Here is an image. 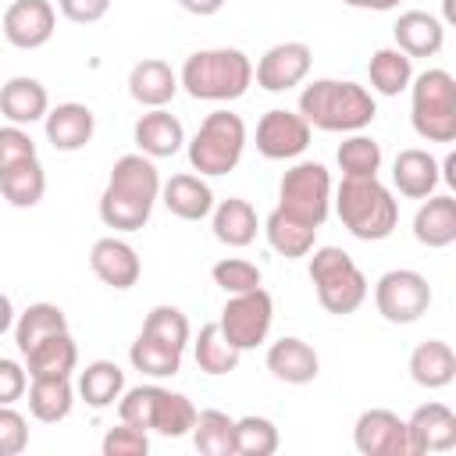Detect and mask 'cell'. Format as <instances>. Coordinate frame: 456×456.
<instances>
[{
    "label": "cell",
    "instance_id": "25",
    "mask_svg": "<svg viewBox=\"0 0 456 456\" xmlns=\"http://www.w3.org/2000/svg\"><path fill=\"white\" fill-rule=\"evenodd\" d=\"M128 93L142 107H167L175 100V93H178V75L171 71L167 61L146 57V61L132 64V71H128Z\"/></svg>",
    "mask_w": 456,
    "mask_h": 456
},
{
    "label": "cell",
    "instance_id": "37",
    "mask_svg": "<svg viewBox=\"0 0 456 456\" xmlns=\"http://www.w3.org/2000/svg\"><path fill=\"white\" fill-rule=\"evenodd\" d=\"M189 435L203 456H235V420L224 410H200Z\"/></svg>",
    "mask_w": 456,
    "mask_h": 456
},
{
    "label": "cell",
    "instance_id": "20",
    "mask_svg": "<svg viewBox=\"0 0 456 456\" xmlns=\"http://www.w3.org/2000/svg\"><path fill=\"white\" fill-rule=\"evenodd\" d=\"M264 360H267V370L285 385H310L321 370V360H317L314 346L296 338V335H285V338L271 342Z\"/></svg>",
    "mask_w": 456,
    "mask_h": 456
},
{
    "label": "cell",
    "instance_id": "27",
    "mask_svg": "<svg viewBox=\"0 0 456 456\" xmlns=\"http://www.w3.org/2000/svg\"><path fill=\"white\" fill-rule=\"evenodd\" d=\"M210 228H214V239L232 246V249H242L256 239V210L249 200L242 196H228L221 203H214L210 210Z\"/></svg>",
    "mask_w": 456,
    "mask_h": 456
},
{
    "label": "cell",
    "instance_id": "38",
    "mask_svg": "<svg viewBox=\"0 0 456 456\" xmlns=\"http://www.w3.org/2000/svg\"><path fill=\"white\" fill-rule=\"evenodd\" d=\"M128 360L135 370H142L146 378H175L182 370V349L160 342V338H150L139 331V338L132 342L128 349Z\"/></svg>",
    "mask_w": 456,
    "mask_h": 456
},
{
    "label": "cell",
    "instance_id": "32",
    "mask_svg": "<svg viewBox=\"0 0 456 456\" xmlns=\"http://www.w3.org/2000/svg\"><path fill=\"white\" fill-rule=\"evenodd\" d=\"M367 78L370 89L381 96H399L413 82V57H406L399 46H381L367 61Z\"/></svg>",
    "mask_w": 456,
    "mask_h": 456
},
{
    "label": "cell",
    "instance_id": "47",
    "mask_svg": "<svg viewBox=\"0 0 456 456\" xmlns=\"http://www.w3.org/2000/svg\"><path fill=\"white\" fill-rule=\"evenodd\" d=\"M61 14L75 25H93L110 11V0H57Z\"/></svg>",
    "mask_w": 456,
    "mask_h": 456
},
{
    "label": "cell",
    "instance_id": "41",
    "mask_svg": "<svg viewBox=\"0 0 456 456\" xmlns=\"http://www.w3.org/2000/svg\"><path fill=\"white\" fill-rule=\"evenodd\" d=\"M142 335L160 338V342H167V346H175V349L185 353V346H189V317H185L178 306L160 303V306H153V310L146 314V321H142Z\"/></svg>",
    "mask_w": 456,
    "mask_h": 456
},
{
    "label": "cell",
    "instance_id": "2",
    "mask_svg": "<svg viewBox=\"0 0 456 456\" xmlns=\"http://www.w3.org/2000/svg\"><path fill=\"white\" fill-rule=\"evenodd\" d=\"M299 114L310 128L321 132H363L378 103L360 82H342V78H314L299 93Z\"/></svg>",
    "mask_w": 456,
    "mask_h": 456
},
{
    "label": "cell",
    "instance_id": "33",
    "mask_svg": "<svg viewBox=\"0 0 456 456\" xmlns=\"http://www.w3.org/2000/svg\"><path fill=\"white\" fill-rule=\"evenodd\" d=\"M125 392V370L114 360H93L86 363V370L78 374V395L86 406L93 410H107L121 399Z\"/></svg>",
    "mask_w": 456,
    "mask_h": 456
},
{
    "label": "cell",
    "instance_id": "19",
    "mask_svg": "<svg viewBox=\"0 0 456 456\" xmlns=\"http://www.w3.org/2000/svg\"><path fill=\"white\" fill-rule=\"evenodd\" d=\"M132 139L139 146V153H146L150 160H160V157H175L182 146H185V128L182 121L164 110V107H150L135 128H132Z\"/></svg>",
    "mask_w": 456,
    "mask_h": 456
},
{
    "label": "cell",
    "instance_id": "7",
    "mask_svg": "<svg viewBox=\"0 0 456 456\" xmlns=\"http://www.w3.org/2000/svg\"><path fill=\"white\" fill-rule=\"evenodd\" d=\"M310 253H314L310 256V281H314L317 303L335 317L360 310L367 299V278L356 267V260L342 246H317Z\"/></svg>",
    "mask_w": 456,
    "mask_h": 456
},
{
    "label": "cell",
    "instance_id": "8",
    "mask_svg": "<svg viewBox=\"0 0 456 456\" xmlns=\"http://www.w3.org/2000/svg\"><path fill=\"white\" fill-rule=\"evenodd\" d=\"M246 150V121L232 110H210L189 139V164L200 175H228L239 167Z\"/></svg>",
    "mask_w": 456,
    "mask_h": 456
},
{
    "label": "cell",
    "instance_id": "40",
    "mask_svg": "<svg viewBox=\"0 0 456 456\" xmlns=\"http://www.w3.org/2000/svg\"><path fill=\"white\" fill-rule=\"evenodd\" d=\"M278 449V428L267 417H239L235 420V456H271Z\"/></svg>",
    "mask_w": 456,
    "mask_h": 456
},
{
    "label": "cell",
    "instance_id": "43",
    "mask_svg": "<svg viewBox=\"0 0 456 456\" xmlns=\"http://www.w3.org/2000/svg\"><path fill=\"white\" fill-rule=\"evenodd\" d=\"M100 449H103V456H146L150 452V435L142 428L121 420L118 428H110L103 435Z\"/></svg>",
    "mask_w": 456,
    "mask_h": 456
},
{
    "label": "cell",
    "instance_id": "14",
    "mask_svg": "<svg viewBox=\"0 0 456 456\" xmlns=\"http://www.w3.org/2000/svg\"><path fill=\"white\" fill-rule=\"evenodd\" d=\"M310 64H314L310 46L299 39H289V43H274L271 50H264V57L253 68V78L267 93H285L310 75Z\"/></svg>",
    "mask_w": 456,
    "mask_h": 456
},
{
    "label": "cell",
    "instance_id": "34",
    "mask_svg": "<svg viewBox=\"0 0 456 456\" xmlns=\"http://www.w3.org/2000/svg\"><path fill=\"white\" fill-rule=\"evenodd\" d=\"M75 388L71 378H28V413L43 424H57L71 413Z\"/></svg>",
    "mask_w": 456,
    "mask_h": 456
},
{
    "label": "cell",
    "instance_id": "17",
    "mask_svg": "<svg viewBox=\"0 0 456 456\" xmlns=\"http://www.w3.org/2000/svg\"><path fill=\"white\" fill-rule=\"evenodd\" d=\"M89 267H93V274H96L103 285H110V289H118V292L132 289V285L139 281V274H142L139 253H135L125 239H114V235H103V239L93 242V249H89Z\"/></svg>",
    "mask_w": 456,
    "mask_h": 456
},
{
    "label": "cell",
    "instance_id": "3",
    "mask_svg": "<svg viewBox=\"0 0 456 456\" xmlns=\"http://www.w3.org/2000/svg\"><path fill=\"white\" fill-rule=\"evenodd\" d=\"M178 86L192 100H210V103L239 100L253 86V61L235 46L196 50L185 57L178 71Z\"/></svg>",
    "mask_w": 456,
    "mask_h": 456
},
{
    "label": "cell",
    "instance_id": "24",
    "mask_svg": "<svg viewBox=\"0 0 456 456\" xmlns=\"http://www.w3.org/2000/svg\"><path fill=\"white\" fill-rule=\"evenodd\" d=\"M413 239L428 249H445L456 242V200L449 192L428 196L413 214Z\"/></svg>",
    "mask_w": 456,
    "mask_h": 456
},
{
    "label": "cell",
    "instance_id": "23",
    "mask_svg": "<svg viewBox=\"0 0 456 456\" xmlns=\"http://www.w3.org/2000/svg\"><path fill=\"white\" fill-rule=\"evenodd\" d=\"M160 203L167 207V214L182 217V221H203L214 210V192L203 182V175H171L167 182H160Z\"/></svg>",
    "mask_w": 456,
    "mask_h": 456
},
{
    "label": "cell",
    "instance_id": "13",
    "mask_svg": "<svg viewBox=\"0 0 456 456\" xmlns=\"http://www.w3.org/2000/svg\"><path fill=\"white\" fill-rule=\"evenodd\" d=\"M310 146V125L303 114L274 107L256 121V150L267 160H296Z\"/></svg>",
    "mask_w": 456,
    "mask_h": 456
},
{
    "label": "cell",
    "instance_id": "28",
    "mask_svg": "<svg viewBox=\"0 0 456 456\" xmlns=\"http://www.w3.org/2000/svg\"><path fill=\"white\" fill-rule=\"evenodd\" d=\"M75 367H78V346L71 331H57L25 353L28 378H71Z\"/></svg>",
    "mask_w": 456,
    "mask_h": 456
},
{
    "label": "cell",
    "instance_id": "50",
    "mask_svg": "<svg viewBox=\"0 0 456 456\" xmlns=\"http://www.w3.org/2000/svg\"><path fill=\"white\" fill-rule=\"evenodd\" d=\"M360 7H367V11H392V7H399V0H360Z\"/></svg>",
    "mask_w": 456,
    "mask_h": 456
},
{
    "label": "cell",
    "instance_id": "26",
    "mask_svg": "<svg viewBox=\"0 0 456 456\" xmlns=\"http://www.w3.org/2000/svg\"><path fill=\"white\" fill-rule=\"evenodd\" d=\"M392 36L406 57H435L445 43V25L428 11H406L395 18Z\"/></svg>",
    "mask_w": 456,
    "mask_h": 456
},
{
    "label": "cell",
    "instance_id": "6",
    "mask_svg": "<svg viewBox=\"0 0 456 456\" xmlns=\"http://www.w3.org/2000/svg\"><path fill=\"white\" fill-rule=\"evenodd\" d=\"M410 125L428 142L456 139V78L445 68H428L410 82Z\"/></svg>",
    "mask_w": 456,
    "mask_h": 456
},
{
    "label": "cell",
    "instance_id": "11",
    "mask_svg": "<svg viewBox=\"0 0 456 456\" xmlns=\"http://www.w3.org/2000/svg\"><path fill=\"white\" fill-rule=\"evenodd\" d=\"M271 321H274V299H271V292L260 285V289L228 296V303H224L217 324H221L224 338H228L239 353H246V349H256L260 342H267Z\"/></svg>",
    "mask_w": 456,
    "mask_h": 456
},
{
    "label": "cell",
    "instance_id": "35",
    "mask_svg": "<svg viewBox=\"0 0 456 456\" xmlns=\"http://www.w3.org/2000/svg\"><path fill=\"white\" fill-rule=\"evenodd\" d=\"M0 192H4V200H7L11 207H18V210L36 207V203L43 200V192H46V175H43L39 157H28V160H21V164L0 171Z\"/></svg>",
    "mask_w": 456,
    "mask_h": 456
},
{
    "label": "cell",
    "instance_id": "45",
    "mask_svg": "<svg viewBox=\"0 0 456 456\" xmlns=\"http://www.w3.org/2000/svg\"><path fill=\"white\" fill-rule=\"evenodd\" d=\"M28 445V420L14 406H0V456H18Z\"/></svg>",
    "mask_w": 456,
    "mask_h": 456
},
{
    "label": "cell",
    "instance_id": "36",
    "mask_svg": "<svg viewBox=\"0 0 456 456\" xmlns=\"http://www.w3.org/2000/svg\"><path fill=\"white\" fill-rule=\"evenodd\" d=\"M192 356H196V367H200L203 374L221 378V374H232V370L239 367V356H242V353L224 338L221 324L214 321V324H203V328H200V335H196V342H192Z\"/></svg>",
    "mask_w": 456,
    "mask_h": 456
},
{
    "label": "cell",
    "instance_id": "9",
    "mask_svg": "<svg viewBox=\"0 0 456 456\" xmlns=\"http://www.w3.org/2000/svg\"><path fill=\"white\" fill-rule=\"evenodd\" d=\"M278 210L289 217L321 228L331 210V175L317 160H299L281 175L278 185Z\"/></svg>",
    "mask_w": 456,
    "mask_h": 456
},
{
    "label": "cell",
    "instance_id": "18",
    "mask_svg": "<svg viewBox=\"0 0 456 456\" xmlns=\"http://www.w3.org/2000/svg\"><path fill=\"white\" fill-rule=\"evenodd\" d=\"M43 128H46V142H50L53 150L75 153V150H82V146L93 139L96 118H93V110H89L86 103L68 100V103H57V107L46 110Z\"/></svg>",
    "mask_w": 456,
    "mask_h": 456
},
{
    "label": "cell",
    "instance_id": "21",
    "mask_svg": "<svg viewBox=\"0 0 456 456\" xmlns=\"http://www.w3.org/2000/svg\"><path fill=\"white\" fill-rule=\"evenodd\" d=\"M50 110V93L39 78H28V75H14L0 86V114L11 121V125H36L43 121Z\"/></svg>",
    "mask_w": 456,
    "mask_h": 456
},
{
    "label": "cell",
    "instance_id": "30",
    "mask_svg": "<svg viewBox=\"0 0 456 456\" xmlns=\"http://www.w3.org/2000/svg\"><path fill=\"white\" fill-rule=\"evenodd\" d=\"M264 235L271 242L274 253H281L285 260H299V256H310V249L317 246V228L314 224H303L296 217H289L285 210H271L267 221H264Z\"/></svg>",
    "mask_w": 456,
    "mask_h": 456
},
{
    "label": "cell",
    "instance_id": "5",
    "mask_svg": "<svg viewBox=\"0 0 456 456\" xmlns=\"http://www.w3.org/2000/svg\"><path fill=\"white\" fill-rule=\"evenodd\" d=\"M196 406L189 395L160 388V385H135L125 388L118 399V417L142 431H157L164 438H182L196 424Z\"/></svg>",
    "mask_w": 456,
    "mask_h": 456
},
{
    "label": "cell",
    "instance_id": "10",
    "mask_svg": "<svg viewBox=\"0 0 456 456\" xmlns=\"http://www.w3.org/2000/svg\"><path fill=\"white\" fill-rule=\"evenodd\" d=\"M374 306L388 324H413L431 306V285L420 271L392 267L374 281Z\"/></svg>",
    "mask_w": 456,
    "mask_h": 456
},
{
    "label": "cell",
    "instance_id": "39",
    "mask_svg": "<svg viewBox=\"0 0 456 456\" xmlns=\"http://www.w3.org/2000/svg\"><path fill=\"white\" fill-rule=\"evenodd\" d=\"M335 160L346 178H370L381 171V146L363 132H349V139H342Z\"/></svg>",
    "mask_w": 456,
    "mask_h": 456
},
{
    "label": "cell",
    "instance_id": "29",
    "mask_svg": "<svg viewBox=\"0 0 456 456\" xmlns=\"http://www.w3.org/2000/svg\"><path fill=\"white\" fill-rule=\"evenodd\" d=\"M410 378L420 388H445L456 378V353L442 338H428L410 353Z\"/></svg>",
    "mask_w": 456,
    "mask_h": 456
},
{
    "label": "cell",
    "instance_id": "12",
    "mask_svg": "<svg viewBox=\"0 0 456 456\" xmlns=\"http://www.w3.org/2000/svg\"><path fill=\"white\" fill-rule=\"evenodd\" d=\"M353 445L363 456H410L406 420L385 406L363 410L353 424Z\"/></svg>",
    "mask_w": 456,
    "mask_h": 456
},
{
    "label": "cell",
    "instance_id": "31",
    "mask_svg": "<svg viewBox=\"0 0 456 456\" xmlns=\"http://www.w3.org/2000/svg\"><path fill=\"white\" fill-rule=\"evenodd\" d=\"M68 331V317L57 303H28L18 317H14V346L25 356L28 349H36L43 338Z\"/></svg>",
    "mask_w": 456,
    "mask_h": 456
},
{
    "label": "cell",
    "instance_id": "16",
    "mask_svg": "<svg viewBox=\"0 0 456 456\" xmlns=\"http://www.w3.org/2000/svg\"><path fill=\"white\" fill-rule=\"evenodd\" d=\"M406 438H410V456L445 452L456 445V413L445 403H424L410 413Z\"/></svg>",
    "mask_w": 456,
    "mask_h": 456
},
{
    "label": "cell",
    "instance_id": "49",
    "mask_svg": "<svg viewBox=\"0 0 456 456\" xmlns=\"http://www.w3.org/2000/svg\"><path fill=\"white\" fill-rule=\"evenodd\" d=\"M14 317H18V314H14V303H11V296H7V292H0V335L14 328Z\"/></svg>",
    "mask_w": 456,
    "mask_h": 456
},
{
    "label": "cell",
    "instance_id": "4",
    "mask_svg": "<svg viewBox=\"0 0 456 456\" xmlns=\"http://www.w3.org/2000/svg\"><path fill=\"white\" fill-rule=\"evenodd\" d=\"M335 210H338V221L346 224V232L363 242H381L399 224V203H395L392 189L385 182H378V175H370V178L342 175V185L335 189Z\"/></svg>",
    "mask_w": 456,
    "mask_h": 456
},
{
    "label": "cell",
    "instance_id": "15",
    "mask_svg": "<svg viewBox=\"0 0 456 456\" xmlns=\"http://www.w3.org/2000/svg\"><path fill=\"white\" fill-rule=\"evenodd\" d=\"M57 11L50 0H14L4 11V39L18 50H39L53 39Z\"/></svg>",
    "mask_w": 456,
    "mask_h": 456
},
{
    "label": "cell",
    "instance_id": "48",
    "mask_svg": "<svg viewBox=\"0 0 456 456\" xmlns=\"http://www.w3.org/2000/svg\"><path fill=\"white\" fill-rule=\"evenodd\" d=\"M178 7L196 14V18H210V14H217L224 7V0H178Z\"/></svg>",
    "mask_w": 456,
    "mask_h": 456
},
{
    "label": "cell",
    "instance_id": "44",
    "mask_svg": "<svg viewBox=\"0 0 456 456\" xmlns=\"http://www.w3.org/2000/svg\"><path fill=\"white\" fill-rule=\"evenodd\" d=\"M28 157H36L32 135H28L21 125H4V128H0V171L21 164V160H28Z\"/></svg>",
    "mask_w": 456,
    "mask_h": 456
},
{
    "label": "cell",
    "instance_id": "51",
    "mask_svg": "<svg viewBox=\"0 0 456 456\" xmlns=\"http://www.w3.org/2000/svg\"><path fill=\"white\" fill-rule=\"evenodd\" d=\"M342 4H346V7H360V0H342Z\"/></svg>",
    "mask_w": 456,
    "mask_h": 456
},
{
    "label": "cell",
    "instance_id": "1",
    "mask_svg": "<svg viewBox=\"0 0 456 456\" xmlns=\"http://www.w3.org/2000/svg\"><path fill=\"white\" fill-rule=\"evenodd\" d=\"M160 200V175L146 153H125L114 160L110 178L100 192V221L114 232H139L153 203Z\"/></svg>",
    "mask_w": 456,
    "mask_h": 456
},
{
    "label": "cell",
    "instance_id": "22",
    "mask_svg": "<svg viewBox=\"0 0 456 456\" xmlns=\"http://www.w3.org/2000/svg\"><path fill=\"white\" fill-rule=\"evenodd\" d=\"M438 178H442L438 175V160L420 146L399 150L395 160H392V185L406 200H428L438 189Z\"/></svg>",
    "mask_w": 456,
    "mask_h": 456
},
{
    "label": "cell",
    "instance_id": "46",
    "mask_svg": "<svg viewBox=\"0 0 456 456\" xmlns=\"http://www.w3.org/2000/svg\"><path fill=\"white\" fill-rule=\"evenodd\" d=\"M25 392H28V370L18 360L0 356V406H14Z\"/></svg>",
    "mask_w": 456,
    "mask_h": 456
},
{
    "label": "cell",
    "instance_id": "42",
    "mask_svg": "<svg viewBox=\"0 0 456 456\" xmlns=\"http://www.w3.org/2000/svg\"><path fill=\"white\" fill-rule=\"evenodd\" d=\"M210 278L217 289H224L228 296H239V292H249V289H260L264 281V271L242 256H224L210 267Z\"/></svg>",
    "mask_w": 456,
    "mask_h": 456
}]
</instances>
